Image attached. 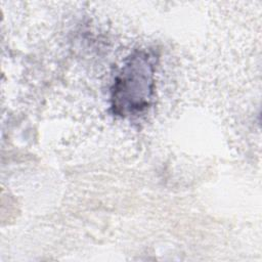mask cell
Here are the masks:
<instances>
[{"mask_svg": "<svg viewBox=\"0 0 262 262\" xmlns=\"http://www.w3.org/2000/svg\"><path fill=\"white\" fill-rule=\"evenodd\" d=\"M155 66L156 56L147 50H137L127 58L111 88V105L115 115L137 116L150 105Z\"/></svg>", "mask_w": 262, "mask_h": 262, "instance_id": "6da1fadb", "label": "cell"}]
</instances>
